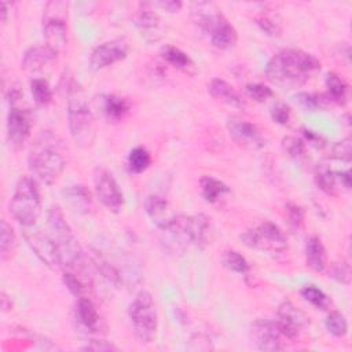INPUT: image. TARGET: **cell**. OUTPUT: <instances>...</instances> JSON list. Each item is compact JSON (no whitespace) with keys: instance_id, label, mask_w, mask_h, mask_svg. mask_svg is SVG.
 <instances>
[{"instance_id":"1","label":"cell","mask_w":352,"mask_h":352,"mask_svg":"<svg viewBox=\"0 0 352 352\" xmlns=\"http://www.w3.org/2000/svg\"><path fill=\"white\" fill-rule=\"evenodd\" d=\"M320 60L309 52L285 48L271 56L265 67L267 78L282 88H298L320 72Z\"/></svg>"},{"instance_id":"2","label":"cell","mask_w":352,"mask_h":352,"mask_svg":"<svg viewBox=\"0 0 352 352\" xmlns=\"http://www.w3.org/2000/svg\"><path fill=\"white\" fill-rule=\"evenodd\" d=\"M66 143L54 132H43L33 143L28 164L45 184H54L66 166Z\"/></svg>"},{"instance_id":"3","label":"cell","mask_w":352,"mask_h":352,"mask_svg":"<svg viewBox=\"0 0 352 352\" xmlns=\"http://www.w3.org/2000/svg\"><path fill=\"white\" fill-rule=\"evenodd\" d=\"M10 213L22 227H33L41 216V198L36 182L23 176L18 180L10 201Z\"/></svg>"},{"instance_id":"4","label":"cell","mask_w":352,"mask_h":352,"mask_svg":"<svg viewBox=\"0 0 352 352\" xmlns=\"http://www.w3.org/2000/svg\"><path fill=\"white\" fill-rule=\"evenodd\" d=\"M67 124L74 143L82 148H88L95 142L94 114L81 92L77 88L67 103Z\"/></svg>"},{"instance_id":"5","label":"cell","mask_w":352,"mask_h":352,"mask_svg":"<svg viewBox=\"0 0 352 352\" xmlns=\"http://www.w3.org/2000/svg\"><path fill=\"white\" fill-rule=\"evenodd\" d=\"M129 318L135 337L142 344H151L157 336L158 315L153 296L142 290L129 305Z\"/></svg>"},{"instance_id":"6","label":"cell","mask_w":352,"mask_h":352,"mask_svg":"<svg viewBox=\"0 0 352 352\" xmlns=\"http://www.w3.org/2000/svg\"><path fill=\"white\" fill-rule=\"evenodd\" d=\"M48 227L59 249L62 265L73 267L77 264L81 257V249L59 206H52L48 210Z\"/></svg>"},{"instance_id":"7","label":"cell","mask_w":352,"mask_h":352,"mask_svg":"<svg viewBox=\"0 0 352 352\" xmlns=\"http://www.w3.org/2000/svg\"><path fill=\"white\" fill-rule=\"evenodd\" d=\"M67 1H48L43 12V36L47 45L56 52L62 51L67 43Z\"/></svg>"},{"instance_id":"8","label":"cell","mask_w":352,"mask_h":352,"mask_svg":"<svg viewBox=\"0 0 352 352\" xmlns=\"http://www.w3.org/2000/svg\"><path fill=\"white\" fill-rule=\"evenodd\" d=\"M241 241L248 248L260 252L283 253L287 250V238L283 231L267 220L241 234Z\"/></svg>"},{"instance_id":"9","label":"cell","mask_w":352,"mask_h":352,"mask_svg":"<svg viewBox=\"0 0 352 352\" xmlns=\"http://www.w3.org/2000/svg\"><path fill=\"white\" fill-rule=\"evenodd\" d=\"M23 94L18 88L10 91V111L7 116V138L12 147L21 148L30 136L32 118L28 109L22 106Z\"/></svg>"},{"instance_id":"10","label":"cell","mask_w":352,"mask_h":352,"mask_svg":"<svg viewBox=\"0 0 352 352\" xmlns=\"http://www.w3.org/2000/svg\"><path fill=\"white\" fill-rule=\"evenodd\" d=\"M168 232H172L184 243L202 249L210 241V219L201 213L194 216H177L175 224L168 230Z\"/></svg>"},{"instance_id":"11","label":"cell","mask_w":352,"mask_h":352,"mask_svg":"<svg viewBox=\"0 0 352 352\" xmlns=\"http://www.w3.org/2000/svg\"><path fill=\"white\" fill-rule=\"evenodd\" d=\"M94 188L99 202L110 212L118 213L124 205L122 191L113 173L103 166L94 169Z\"/></svg>"},{"instance_id":"12","label":"cell","mask_w":352,"mask_h":352,"mask_svg":"<svg viewBox=\"0 0 352 352\" xmlns=\"http://www.w3.org/2000/svg\"><path fill=\"white\" fill-rule=\"evenodd\" d=\"M129 52V43L125 37H117L96 45L89 55V67L92 70L106 69L124 58Z\"/></svg>"},{"instance_id":"13","label":"cell","mask_w":352,"mask_h":352,"mask_svg":"<svg viewBox=\"0 0 352 352\" xmlns=\"http://www.w3.org/2000/svg\"><path fill=\"white\" fill-rule=\"evenodd\" d=\"M227 129L232 140L246 150H260L265 146V139L258 126L246 118L236 116L230 117Z\"/></svg>"},{"instance_id":"14","label":"cell","mask_w":352,"mask_h":352,"mask_svg":"<svg viewBox=\"0 0 352 352\" xmlns=\"http://www.w3.org/2000/svg\"><path fill=\"white\" fill-rule=\"evenodd\" d=\"M278 319L275 320L280 333L283 334L285 338L289 340H296L298 338L305 329L309 324L308 316L298 309L292 301H283L276 311Z\"/></svg>"},{"instance_id":"15","label":"cell","mask_w":352,"mask_h":352,"mask_svg":"<svg viewBox=\"0 0 352 352\" xmlns=\"http://www.w3.org/2000/svg\"><path fill=\"white\" fill-rule=\"evenodd\" d=\"M25 239L34 254L52 270H58L62 265L59 249L51 235L43 234L41 231H30L25 234Z\"/></svg>"},{"instance_id":"16","label":"cell","mask_w":352,"mask_h":352,"mask_svg":"<svg viewBox=\"0 0 352 352\" xmlns=\"http://www.w3.org/2000/svg\"><path fill=\"white\" fill-rule=\"evenodd\" d=\"M250 336L260 351L275 352L283 349L282 340L285 337L280 333L276 322L268 319L254 320L250 327Z\"/></svg>"},{"instance_id":"17","label":"cell","mask_w":352,"mask_h":352,"mask_svg":"<svg viewBox=\"0 0 352 352\" xmlns=\"http://www.w3.org/2000/svg\"><path fill=\"white\" fill-rule=\"evenodd\" d=\"M135 25L148 43L158 41L164 36L162 21L151 3H139L135 14Z\"/></svg>"},{"instance_id":"18","label":"cell","mask_w":352,"mask_h":352,"mask_svg":"<svg viewBox=\"0 0 352 352\" xmlns=\"http://www.w3.org/2000/svg\"><path fill=\"white\" fill-rule=\"evenodd\" d=\"M144 210L150 220L162 231H168L176 221L177 214L170 204L161 195H148L144 201Z\"/></svg>"},{"instance_id":"19","label":"cell","mask_w":352,"mask_h":352,"mask_svg":"<svg viewBox=\"0 0 352 352\" xmlns=\"http://www.w3.org/2000/svg\"><path fill=\"white\" fill-rule=\"evenodd\" d=\"M74 319L85 333L98 334L103 329V320L98 308L88 296L77 297L74 308Z\"/></svg>"},{"instance_id":"20","label":"cell","mask_w":352,"mask_h":352,"mask_svg":"<svg viewBox=\"0 0 352 352\" xmlns=\"http://www.w3.org/2000/svg\"><path fill=\"white\" fill-rule=\"evenodd\" d=\"M58 52L45 45H34L25 51L22 58V69L28 72H38L45 66L51 65L56 59Z\"/></svg>"},{"instance_id":"21","label":"cell","mask_w":352,"mask_h":352,"mask_svg":"<svg viewBox=\"0 0 352 352\" xmlns=\"http://www.w3.org/2000/svg\"><path fill=\"white\" fill-rule=\"evenodd\" d=\"M305 263L315 272H323L327 265L326 248L316 235H311L305 242Z\"/></svg>"},{"instance_id":"22","label":"cell","mask_w":352,"mask_h":352,"mask_svg":"<svg viewBox=\"0 0 352 352\" xmlns=\"http://www.w3.org/2000/svg\"><path fill=\"white\" fill-rule=\"evenodd\" d=\"M209 94L219 102L226 103L232 107H243L245 102L242 96L234 89L232 85H230L226 80L223 78H213L208 87Z\"/></svg>"},{"instance_id":"23","label":"cell","mask_w":352,"mask_h":352,"mask_svg":"<svg viewBox=\"0 0 352 352\" xmlns=\"http://www.w3.org/2000/svg\"><path fill=\"white\" fill-rule=\"evenodd\" d=\"M161 58L166 63H169L175 69L182 70L186 74L192 76L197 72V66H195L194 60L184 51H182L180 48H177L175 45H170V44L164 45L161 48Z\"/></svg>"},{"instance_id":"24","label":"cell","mask_w":352,"mask_h":352,"mask_svg":"<svg viewBox=\"0 0 352 352\" xmlns=\"http://www.w3.org/2000/svg\"><path fill=\"white\" fill-rule=\"evenodd\" d=\"M65 201L77 213H88L92 205L91 192L84 186H70L63 191Z\"/></svg>"},{"instance_id":"25","label":"cell","mask_w":352,"mask_h":352,"mask_svg":"<svg viewBox=\"0 0 352 352\" xmlns=\"http://www.w3.org/2000/svg\"><path fill=\"white\" fill-rule=\"evenodd\" d=\"M254 21H256V25L265 34L271 37H279L282 34V19L275 10L270 7H263L254 15Z\"/></svg>"},{"instance_id":"26","label":"cell","mask_w":352,"mask_h":352,"mask_svg":"<svg viewBox=\"0 0 352 352\" xmlns=\"http://www.w3.org/2000/svg\"><path fill=\"white\" fill-rule=\"evenodd\" d=\"M210 43L220 50H230L232 48L238 41V33L235 28L228 22L227 18H224L220 25L209 34Z\"/></svg>"},{"instance_id":"27","label":"cell","mask_w":352,"mask_h":352,"mask_svg":"<svg viewBox=\"0 0 352 352\" xmlns=\"http://www.w3.org/2000/svg\"><path fill=\"white\" fill-rule=\"evenodd\" d=\"M199 186H201V194L204 199L210 204L219 202L230 191V188L221 180L213 176H206V175L201 177Z\"/></svg>"},{"instance_id":"28","label":"cell","mask_w":352,"mask_h":352,"mask_svg":"<svg viewBox=\"0 0 352 352\" xmlns=\"http://www.w3.org/2000/svg\"><path fill=\"white\" fill-rule=\"evenodd\" d=\"M326 87L327 92L326 96L329 98L330 103L345 104L348 100V84L342 77L336 73H327L326 76Z\"/></svg>"},{"instance_id":"29","label":"cell","mask_w":352,"mask_h":352,"mask_svg":"<svg viewBox=\"0 0 352 352\" xmlns=\"http://www.w3.org/2000/svg\"><path fill=\"white\" fill-rule=\"evenodd\" d=\"M315 183L316 186L329 195L338 194V172L331 170L327 165H318L315 169Z\"/></svg>"},{"instance_id":"30","label":"cell","mask_w":352,"mask_h":352,"mask_svg":"<svg viewBox=\"0 0 352 352\" xmlns=\"http://www.w3.org/2000/svg\"><path fill=\"white\" fill-rule=\"evenodd\" d=\"M131 110V103L126 98L118 95H107L104 99V114L109 120L120 121L122 120Z\"/></svg>"},{"instance_id":"31","label":"cell","mask_w":352,"mask_h":352,"mask_svg":"<svg viewBox=\"0 0 352 352\" xmlns=\"http://www.w3.org/2000/svg\"><path fill=\"white\" fill-rule=\"evenodd\" d=\"M16 248V236L12 227L6 221L1 220L0 226V257L1 261H7L12 257Z\"/></svg>"},{"instance_id":"32","label":"cell","mask_w":352,"mask_h":352,"mask_svg":"<svg viewBox=\"0 0 352 352\" xmlns=\"http://www.w3.org/2000/svg\"><path fill=\"white\" fill-rule=\"evenodd\" d=\"M296 103L305 111H315L326 107L330 100L326 94H312V92H298L294 95Z\"/></svg>"},{"instance_id":"33","label":"cell","mask_w":352,"mask_h":352,"mask_svg":"<svg viewBox=\"0 0 352 352\" xmlns=\"http://www.w3.org/2000/svg\"><path fill=\"white\" fill-rule=\"evenodd\" d=\"M300 294H301V297L305 301H308L311 305H314L318 309H323L324 311V309H329L330 305H331L330 297L323 290H320L319 287H316L314 285L304 286L300 290Z\"/></svg>"},{"instance_id":"34","label":"cell","mask_w":352,"mask_h":352,"mask_svg":"<svg viewBox=\"0 0 352 352\" xmlns=\"http://www.w3.org/2000/svg\"><path fill=\"white\" fill-rule=\"evenodd\" d=\"M91 260H92L94 265L96 267V270L102 274V276L104 279H107V282L113 283L114 286H118L121 283V276H120L118 271L102 254H99L98 250H92Z\"/></svg>"},{"instance_id":"35","label":"cell","mask_w":352,"mask_h":352,"mask_svg":"<svg viewBox=\"0 0 352 352\" xmlns=\"http://www.w3.org/2000/svg\"><path fill=\"white\" fill-rule=\"evenodd\" d=\"M151 164V155L144 147H135L128 154V166L133 173L144 172Z\"/></svg>"},{"instance_id":"36","label":"cell","mask_w":352,"mask_h":352,"mask_svg":"<svg viewBox=\"0 0 352 352\" xmlns=\"http://www.w3.org/2000/svg\"><path fill=\"white\" fill-rule=\"evenodd\" d=\"M221 261H223V265L232 272L243 275L250 271L249 261L236 250H226L221 257Z\"/></svg>"},{"instance_id":"37","label":"cell","mask_w":352,"mask_h":352,"mask_svg":"<svg viewBox=\"0 0 352 352\" xmlns=\"http://www.w3.org/2000/svg\"><path fill=\"white\" fill-rule=\"evenodd\" d=\"M30 92L34 103L38 106H47L52 100L51 87L44 78H33L30 81Z\"/></svg>"},{"instance_id":"38","label":"cell","mask_w":352,"mask_h":352,"mask_svg":"<svg viewBox=\"0 0 352 352\" xmlns=\"http://www.w3.org/2000/svg\"><path fill=\"white\" fill-rule=\"evenodd\" d=\"M282 148L285 150V153H287L289 157H292L293 160H296L298 162L304 161L307 157L305 142L301 138L285 136L282 139Z\"/></svg>"},{"instance_id":"39","label":"cell","mask_w":352,"mask_h":352,"mask_svg":"<svg viewBox=\"0 0 352 352\" xmlns=\"http://www.w3.org/2000/svg\"><path fill=\"white\" fill-rule=\"evenodd\" d=\"M324 324L327 331L334 337H344L348 333V322L345 316L338 311H331L327 315Z\"/></svg>"},{"instance_id":"40","label":"cell","mask_w":352,"mask_h":352,"mask_svg":"<svg viewBox=\"0 0 352 352\" xmlns=\"http://www.w3.org/2000/svg\"><path fill=\"white\" fill-rule=\"evenodd\" d=\"M285 210H286V219H287L289 226L296 231L302 230L304 226H305V212H304V209L297 204L287 202L285 205Z\"/></svg>"},{"instance_id":"41","label":"cell","mask_w":352,"mask_h":352,"mask_svg":"<svg viewBox=\"0 0 352 352\" xmlns=\"http://www.w3.org/2000/svg\"><path fill=\"white\" fill-rule=\"evenodd\" d=\"M63 283L66 285L69 292L76 297H82V296H87L88 293V285L73 272L63 274Z\"/></svg>"},{"instance_id":"42","label":"cell","mask_w":352,"mask_h":352,"mask_svg":"<svg viewBox=\"0 0 352 352\" xmlns=\"http://www.w3.org/2000/svg\"><path fill=\"white\" fill-rule=\"evenodd\" d=\"M331 157L338 161L351 162L352 160V140L351 138H345L337 142L331 148Z\"/></svg>"},{"instance_id":"43","label":"cell","mask_w":352,"mask_h":352,"mask_svg":"<svg viewBox=\"0 0 352 352\" xmlns=\"http://www.w3.org/2000/svg\"><path fill=\"white\" fill-rule=\"evenodd\" d=\"M245 89H246V94L257 102H265L267 99L274 96L272 89L268 85H264L261 82H250L246 85Z\"/></svg>"},{"instance_id":"44","label":"cell","mask_w":352,"mask_h":352,"mask_svg":"<svg viewBox=\"0 0 352 352\" xmlns=\"http://www.w3.org/2000/svg\"><path fill=\"white\" fill-rule=\"evenodd\" d=\"M290 117H292V111L287 104L276 103L275 106H272L271 118L274 120V122L280 125H287L290 122Z\"/></svg>"},{"instance_id":"45","label":"cell","mask_w":352,"mask_h":352,"mask_svg":"<svg viewBox=\"0 0 352 352\" xmlns=\"http://www.w3.org/2000/svg\"><path fill=\"white\" fill-rule=\"evenodd\" d=\"M301 135H302L301 139L304 142H308L309 144H312L316 148H322L326 146V140L323 139V136L309 128H301Z\"/></svg>"},{"instance_id":"46","label":"cell","mask_w":352,"mask_h":352,"mask_svg":"<svg viewBox=\"0 0 352 352\" xmlns=\"http://www.w3.org/2000/svg\"><path fill=\"white\" fill-rule=\"evenodd\" d=\"M330 276L334 278L336 280L341 282V283H348L349 282V267L345 263H336L333 264L331 270H330Z\"/></svg>"},{"instance_id":"47","label":"cell","mask_w":352,"mask_h":352,"mask_svg":"<svg viewBox=\"0 0 352 352\" xmlns=\"http://www.w3.org/2000/svg\"><path fill=\"white\" fill-rule=\"evenodd\" d=\"M82 349L84 351H104V352H107V351H117L118 348L110 342L103 341V340H92L88 345L82 346Z\"/></svg>"},{"instance_id":"48","label":"cell","mask_w":352,"mask_h":352,"mask_svg":"<svg viewBox=\"0 0 352 352\" xmlns=\"http://www.w3.org/2000/svg\"><path fill=\"white\" fill-rule=\"evenodd\" d=\"M155 6L161 7L162 10H166L168 12H176L182 8L183 4L179 0H168V1H158V3H155Z\"/></svg>"},{"instance_id":"49","label":"cell","mask_w":352,"mask_h":352,"mask_svg":"<svg viewBox=\"0 0 352 352\" xmlns=\"http://www.w3.org/2000/svg\"><path fill=\"white\" fill-rule=\"evenodd\" d=\"M338 180H340V184H342L346 190L351 188V172L349 170L338 172Z\"/></svg>"},{"instance_id":"50","label":"cell","mask_w":352,"mask_h":352,"mask_svg":"<svg viewBox=\"0 0 352 352\" xmlns=\"http://www.w3.org/2000/svg\"><path fill=\"white\" fill-rule=\"evenodd\" d=\"M0 300H1V311H3V312L10 311V309H11V307H12V304H11V300L8 298V296H7L4 292H1V297H0Z\"/></svg>"},{"instance_id":"51","label":"cell","mask_w":352,"mask_h":352,"mask_svg":"<svg viewBox=\"0 0 352 352\" xmlns=\"http://www.w3.org/2000/svg\"><path fill=\"white\" fill-rule=\"evenodd\" d=\"M1 22H7V3L1 1Z\"/></svg>"}]
</instances>
